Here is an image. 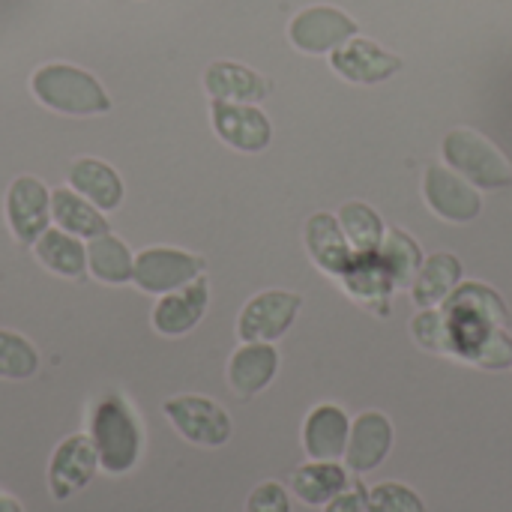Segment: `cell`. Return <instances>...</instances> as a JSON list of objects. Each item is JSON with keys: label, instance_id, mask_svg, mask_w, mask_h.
<instances>
[{"label": "cell", "instance_id": "obj_1", "mask_svg": "<svg viewBox=\"0 0 512 512\" xmlns=\"http://www.w3.org/2000/svg\"><path fill=\"white\" fill-rule=\"evenodd\" d=\"M90 441L105 474H126L141 456V423L120 393H105L90 414Z\"/></svg>", "mask_w": 512, "mask_h": 512}, {"label": "cell", "instance_id": "obj_2", "mask_svg": "<svg viewBox=\"0 0 512 512\" xmlns=\"http://www.w3.org/2000/svg\"><path fill=\"white\" fill-rule=\"evenodd\" d=\"M30 87H33V96L54 108V111H63V114H78V117H87V114H105L111 111V99L108 93L102 90V84L78 69V66H69V63H48V66H39L30 78Z\"/></svg>", "mask_w": 512, "mask_h": 512}, {"label": "cell", "instance_id": "obj_3", "mask_svg": "<svg viewBox=\"0 0 512 512\" xmlns=\"http://www.w3.org/2000/svg\"><path fill=\"white\" fill-rule=\"evenodd\" d=\"M444 159L471 186L480 189L512 186V165L489 138H483L474 129H453L444 138Z\"/></svg>", "mask_w": 512, "mask_h": 512}, {"label": "cell", "instance_id": "obj_4", "mask_svg": "<svg viewBox=\"0 0 512 512\" xmlns=\"http://www.w3.org/2000/svg\"><path fill=\"white\" fill-rule=\"evenodd\" d=\"M171 426L198 447H222L231 441V417L222 405L204 396H174L162 405Z\"/></svg>", "mask_w": 512, "mask_h": 512}, {"label": "cell", "instance_id": "obj_5", "mask_svg": "<svg viewBox=\"0 0 512 512\" xmlns=\"http://www.w3.org/2000/svg\"><path fill=\"white\" fill-rule=\"evenodd\" d=\"M204 270V258L180 252V249H144L135 258L132 282L147 294H171L189 282H195Z\"/></svg>", "mask_w": 512, "mask_h": 512}, {"label": "cell", "instance_id": "obj_6", "mask_svg": "<svg viewBox=\"0 0 512 512\" xmlns=\"http://www.w3.org/2000/svg\"><path fill=\"white\" fill-rule=\"evenodd\" d=\"M303 300L291 291H264L252 297L237 321V336L243 342H276L288 333Z\"/></svg>", "mask_w": 512, "mask_h": 512}, {"label": "cell", "instance_id": "obj_7", "mask_svg": "<svg viewBox=\"0 0 512 512\" xmlns=\"http://www.w3.org/2000/svg\"><path fill=\"white\" fill-rule=\"evenodd\" d=\"M99 471L96 447L87 435H72L57 444L51 465H48V492L54 501H69L84 486H90L93 474Z\"/></svg>", "mask_w": 512, "mask_h": 512}, {"label": "cell", "instance_id": "obj_8", "mask_svg": "<svg viewBox=\"0 0 512 512\" xmlns=\"http://www.w3.org/2000/svg\"><path fill=\"white\" fill-rule=\"evenodd\" d=\"M423 195H426V204L450 222H471L483 210L480 192L462 174H456L453 168H444V165L426 168Z\"/></svg>", "mask_w": 512, "mask_h": 512}, {"label": "cell", "instance_id": "obj_9", "mask_svg": "<svg viewBox=\"0 0 512 512\" xmlns=\"http://www.w3.org/2000/svg\"><path fill=\"white\" fill-rule=\"evenodd\" d=\"M6 219L21 243H36L48 231L51 219V192L36 177H18L12 180L6 192Z\"/></svg>", "mask_w": 512, "mask_h": 512}, {"label": "cell", "instance_id": "obj_10", "mask_svg": "<svg viewBox=\"0 0 512 512\" xmlns=\"http://www.w3.org/2000/svg\"><path fill=\"white\" fill-rule=\"evenodd\" d=\"M354 36H357V21L348 18L345 12L333 9V6L303 9L291 21V42L300 51H309V54L336 51L339 45H345Z\"/></svg>", "mask_w": 512, "mask_h": 512}, {"label": "cell", "instance_id": "obj_11", "mask_svg": "<svg viewBox=\"0 0 512 512\" xmlns=\"http://www.w3.org/2000/svg\"><path fill=\"white\" fill-rule=\"evenodd\" d=\"M213 129L216 135L231 144L234 150L243 153H261L270 138H273V126L267 120V114L255 105H240V102H222L213 99Z\"/></svg>", "mask_w": 512, "mask_h": 512}, {"label": "cell", "instance_id": "obj_12", "mask_svg": "<svg viewBox=\"0 0 512 512\" xmlns=\"http://www.w3.org/2000/svg\"><path fill=\"white\" fill-rule=\"evenodd\" d=\"M333 69L354 84H378L402 69V57L384 51L372 39H348L330 57Z\"/></svg>", "mask_w": 512, "mask_h": 512}, {"label": "cell", "instance_id": "obj_13", "mask_svg": "<svg viewBox=\"0 0 512 512\" xmlns=\"http://www.w3.org/2000/svg\"><path fill=\"white\" fill-rule=\"evenodd\" d=\"M306 249L321 270H327L330 276H342V279L354 270L360 258L351 240L345 237L342 222L330 213H315L306 222Z\"/></svg>", "mask_w": 512, "mask_h": 512}, {"label": "cell", "instance_id": "obj_14", "mask_svg": "<svg viewBox=\"0 0 512 512\" xmlns=\"http://www.w3.org/2000/svg\"><path fill=\"white\" fill-rule=\"evenodd\" d=\"M207 300H210V294H207V279L204 276H198L195 282L165 294L156 303V309H153L156 333H162V336H183V333L195 330L198 321L207 312Z\"/></svg>", "mask_w": 512, "mask_h": 512}, {"label": "cell", "instance_id": "obj_15", "mask_svg": "<svg viewBox=\"0 0 512 512\" xmlns=\"http://www.w3.org/2000/svg\"><path fill=\"white\" fill-rule=\"evenodd\" d=\"M390 447H393V426H390V420L384 414H378V411H366L351 426L345 462H348V468L354 474H369V471H375L387 459Z\"/></svg>", "mask_w": 512, "mask_h": 512}, {"label": "cell", "instance_id": "obj_16", "mask_svg": "<svg viewBox=\"0 0 512 512\" xmlns=\"http://www.w3.org/2000/svg\"><path fill=\"white\" fill-rule=\"evenodd\" d=\"M351 438V423L342 408L318 405L303 423V447L312 462H336L345 456Z\"/></svg>", "mask_w": 512, "mask_h": 512}, {"label": "cell", "instance_id": "obj_17", "mask_svg": "<svg viewBox=\"0 0 512 512\" xmlns=\"http://www.w3.org/2000/svg\"><path fill=\"white\" fill-rule=\"evenodd\" d=\"M204 87L213 99L222 102H240V105H252L261 102L270 93V84L249 66L231 63V60H216L207 66L204 72Z\"/></svg>", "mask_w": 512, "mask_h": 512}, {"label": "cell", "instance_id": "obj_18", "mask_svg": "<svg viewBox=\"0 0 512 512\" xmlns=\"http://www.w3.org/2000/svg\"><path fill=\"white\" fill-rule=\"evenodd\" d=\"M279 369V354L270 342H246L228 363V384L237 396L261 393Z\"/></svg>", "mask_w": 512, "mask_h": 512}, {"label": "cell", "instance_id": "obj_19", "mask_svg": "<svg viewBox=\"0 0 512 512\" xmlns=\"http://www.w3.org/2000/svg\"><path fill=\"white\" fill-rule=\"evenodd\" d=\"M69 183L99 210H117L123 204V183L117 171L99 159H75L69 168Z\"/></svg>", "mask_w": 512, "mask_h": 512}, {"label": "cell", "instance_id": "obj_20", "mask_svg": "<svg viewBox=\"0 0 512 512\" xmlns=\"http://www.w3.org/2000/svg\"><path fill=\"white\" fill-rule=\"evenodd\" d=\"M351 486L348 474L336 462H309L294 471L291 489L306 507H327L336 495H342Z\"/></svg>", "mask_w": 512, "mask_h": 512}, {"label": "cell", "instance_id": "obj_21", "mask_svg": "<svg viewBox=\"0 0 512 512\" xmlns=\"http://www.w3.org/2000/svg\"><path fill=\"white\" fill-rule=\"evenodd\" d=\"M459 282H462V264L456 255L450 252L429 255L414 282V303L423 309H435L459 288Z\"/></svg>", "mask_w": 512, "mask_h": 512}, {"label": "cell", "instance_id": "obj_22", "mask_svg": "<svg viewBox=\"0 0 512 512\" xmlns=\"http://www.w3.org/2000/svg\"><path fill=\"white\" fill-rule=\"evenodd\" d=\"M51 216L54 222L75 234V237H102L108 234V222L99 213V207H93L90 201H84L81 195L69 192V189H57L51 192Z\"/></svg>", "mask_w": 512, "mask_h": 512}, {"label": "cell", "instance_id": "obj_23", "mask_svg": "<svg viewBox=\"0 0 512 512\" xmlns=\"http://www.w3.org/2000/svg\"><path fill=\"white\" fill-rule=\"evenodd\" d=\"M33 252L36 258L54 270L57 276H69V279H78L87 267V249L75 240V234L69 231H45L36 243H33Z\"/></svg>", "mask_w": 512, "mask_h": 512}, {"label": "cell", "instance_id": "obj_24", "mask_svg": "<svg viewBox=\"0 0 512 512\" xmlns=\"http://www.w3.org/2000/svg\"><path fill=\"white\" fill-rule=\"evenodd\" d=\"M345 285L369 309H375L378 315H387V300H390V291H393V279L387 276L378 255H360L354 270L345 276Z\"/></svg>", "mask_w": 512, "mask_h": 512}, {"label": "cell", "instance_id": "obj_25", "mask_svg": "<svg viewBox=\"0 0 512 512\" xmlns=\"http://www.w3.org/2000/svg\"><path fill=\"white\" fill-rule=\"evenodd\" d=\"M378 258H381V264H384V270H387V276L393 279V285L396 288H408V285H414L417 282V273H420V246H417V240L414 237H408L405 231H399V228H393V231H387L384 234V243H381V249H378Z\"/></svg>", "mask_w": 512, "mask_h": 512}, {"label": "cell", "instance_id": "obj_26", "mask_svg": "<svg viewBox=\"0 0 512 512\" xmlns=\"http://www.w3.org/2000/svg\"><path fill=\"white\" fill-rule=\"evenodd\" d=\"M87 264L93 270L96 279L108 282V285H123V282H132V255L126 249L123 240L111 237V234H102V237H93L90 246H87Z\"/></svg>", "mask_w": 512, "mask_h": 512}, {"label": "cell", "instance_id": "obj_27", "mask_svg": "<svg viewBox=\"0 0 512 512\" xmlns=\"http://www.w3.org/2000/svg\"><path fill=\"white\" fill-rule=\"evenodd\" d=\"M339 222L357 255H378L384 243V222L369 204H360V201L345 204L339 213Z\"/></svg>", "mask_w": 512, "mask_h": 512}, {"label": "cell", "instance_id": "obj_28", "mask_svg": "<svg viewBox=\"0 0 512 512\" xmlns=\"http://www.w3.org/2000/svg\"><path fill=\"white\" fill-rule=\"evenodd\" d=\"M39 369V354L36 348L9 330H0V378L6 381H27Z\"/></svg>", "mask_w": 512, "mask_h": 512}, {"label": "cell", "instance_id": "obj_29", "mask_svg": "<svg viewBox=\"0 0 512 512\" xmlns=\"http://www.w3.org/2000/svg\"><path fill=\"white\" fill-rule=\"evenodd\" d=\"M414 330V339L429 348V351H438V354H456V342H453V327H450V318L447 312H438V309H426L414 318L411 324Z\"/></svg>", "mask_w": 512, "mask_h": 512}, {"label": "cell", "instance_id": "obj_30", "mask_svg": "<svg viewBox=\"0 0 512 512\" xmlns=\"http://www.w3.org/2000/svg\"><path fill=\"white\" fill-rule=\"evenodd\" d=\"M369 512H429L423 498L402 483H381L366 495Z\"/></svg>", "mask_w": 512, "mask_h": 512}, {"label": "cell", "instance_id": "obj_31", "mask_svg": "<svg viewBox=\"0 0 512 512\" xmlns=\"http://www.w3.org/2000/svg\"><path fill=\"white\" fill-rule=\"evenodd\" d=\"M246 512H291V501L288 492L279 483H261L252 495Z\"/></svg>", "mask_w": 512, "mask_h": 512}, {"label": "cell", "instance_id": "obj_32", "mask_svg": "<svg viewBox=\"0 0 512 512\" xmlns=\"http://www.w3.org/2000/svg\"><path fill=\"white\" fill-rule=\"evenodd\" d=\"M366 489L363 486H357V489H345L342 495H336L330 504H327V510L324 512H369L366 510Z\"/></svg>", "mask_w": 512, "mask_h": 512}, {"label": "cell", "instance_id": "obj_33", "mask_svg": "<svg viewBox=\"0 0 512 512\" xmlns=\"http://www.w3.org/2000/svg\"><path fill=\"white\" fill-rule=\"evenodd\" d=\"M0 512H21V504L6 498V495H0Z\"/></svg>", "mask_w": 512, "mask_h": 512}]
</instances>
